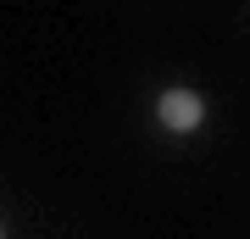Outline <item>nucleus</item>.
Here are the masks:
<instances>
[{
  "instance_id": "nucleus-2",
  "label": "nucleus",
  "mask_w": 250,
  "mask_h": 239,
  "mask_svg": "<svg viewBox=\"0 0 250 239\" xmlns=\"http://www.w3.org/2000/svg\"><path fill=\"white\" fill-rule=\"evenodd\" d=\"M0 239H6V234H0Z\"/></svg>"
},
{
  "instance_id": "nucleus-1",
  "label": "nucleus",
  "mask_w": 250,
  "mask_h": 239,
  "mask_svg": "<svg viewBox=\"0 0 250 239\" xmlns=\"http://www.w3.org/2000/svg\"><path fill=\"white\" fill-rule=\"evenodd\" d=\"M156 123L172 128V133H195L206 123V100L195 95V89H167V95L156 100Z\"/></svg>"
}]
</instances>
